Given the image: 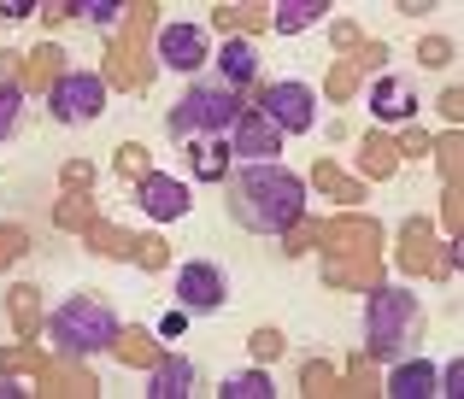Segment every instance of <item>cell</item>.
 <instances>
[{
    "mask_svg": "<svg viewBox=\"0 0 464 399\" xmlns=\"http://www.w3.org/2000/svg\"><path fill=\"white\" fill-rule=\"evenodd\" d=\"M300 212H306V183L276 159L241 165L236 183H229V217H236L247 235H288V229L300 223Z\"/></svg>",
    "mask_w": 464,
    "mask_h": 399,
    "instance_id": "obj_1",
    "label": "cell"
},
{
    "mask_svg": "<svg viewBox=\"0 0 464 399\" xmlns=\"http://www.w3.org/2000/svg\"><path fill=\"white\" fill-rule=\"evenodd\" d=\"M47 341H53V353L71 358V365H94L101 353H112V347L124 341V318L94 294H71L65 306H53V318H47Z\"/></svg>",
    "mask_w": 464,
    "mask_h": 399,
    "instance_id": "obj_2",
    "label": "cell"
},
{
    "mask_svg": "<svg viewBox=\"0 0 464 399\" xmlns=\"http://www.w3.org/2000/svg\"><path fill=\"white\" fill-rule=\"evenodd\" d=\"M241 118V94L218 89V82H194L182 100H170L165 112V136L170 147H200V141H224Z\"/></svg>",
    "mask_w": 464,
    "mask_h": 399,
    "instance_id": "obj_3",
    "label": "cell"
},
{
    "mask_svg": "<svg viewBox=\"0 0 464 399\" xmlns=\"http://www.w3.org/2000/svg\"><path fill=\"white\" fill-rule=\"evenodd\" d=\"M418 318L423 311H418V294H411V288H382V294H371L364 299V353L394 365V358L406 353Z\"/></svg>",
    "mask_w": 464,
    "mask_h": 399,
    "instance_id": "obj_4",
    "label": "cell"
},
{
    "mask_svg": "<svg viewBox=\"0 0 464 399\" xmlns=\"http://www.w3.org/2000/svg\"><path fill=\"white\" fill-rule=\"evenodd\" d=\"M47 112H53V124H65V129L94 124V118L106 112V82L94 77V71H65V77L53 82V94H47Z\"/></svg>",
    "mask_w": 464,
    "mask_h": 399,
    "instance_id": "obj_5",
    "label": "cell"
},
{
    "mask_svg": "<svg viewBox=\"0 0 464 399\" xmlns=\"http://www.w3.org/2000/svg\"><path fill=\"white\" fill-rule=\"evenodd\" d=\"M170 288H177V311H188V318H212V311L229 306V276H224V264L188 259Z\"/></svg>",
    "mask_w": 464,
    "mask_h": 399,
    "instance_id": "obj_6",
    "label": "cell"
},
{
    "mask_svg": "<svg viewBox=\"0 0 464 399\" xmlns=\"http://www.w3.org/2000/svg\"><path fill=\"white\" fill-rule=\"evenodd\" d=\"M153 53H159V65H165V71H182V77H194L200 65H212V35H206V24L170 18V24H159Z\"/></svg>",
    "mask_w": 464,
    "mask_h": 399,
    "instance_id": "obj_7",
    "label": "cell"
},
{
    "mask_svg": "<svg viewBox=\"0 0 464 399\" xmlns=\"http://www.w3.org/2000/svg\"><path fill=\"white\" fill-rule=\"evenodd\" d=\"M259 112L271 118L283 136H312L317 129V94H312V82H271V89L259 94Z\"/></svg>",
    "mask_w": 464,
    "mask_h": 399,
    "instance_id": "obj_8",
    "label": "cell"
},
{
    "mask_svg": "<svg viewBox=\"0 0 464 399\" xmlns=\"http://www.w3.org/2000/svg\"><path fill=\"white\" fill-rule=\"evenodd\" d=\"M224 147H229V159H236V165H265V159L283 153V129H276L259 106H241V118H236V129H229Z\"/></svg>",
    "mask_w": 464,
    "mask_h": 399,
    "instance_id": "obj_9",
    "label": "cell"
},
{
    "mask_svg": "<svg viewBox=\"0 0 464 399\" xmlns=\"http://www.w3.org/2000/svg\"><path fill=\"white\" fill-rule=\"evenodd\" d=\"M136 200H141V212L153 217V223H177V217H188V183H177V176H165V171H153V176H141V188H136Z\"/></svg>",
    "mask_w": 464,
    "mask_h": 399,
    "instance_id": "obj_10",
    "label": "cell"
},
{
    "mask_svg": "<svg viewBox=\"0 0 464 399\" xmlns=\"http://www.w3.org/2000/svg\"><path fill=\"white\" fill-rule=\"evenodd\" d=\"M218 89H229V94H241V89H253L259 82V47L247 42V35H229L224 47H218Z\"/></svg>",
    "mask_w": 464,
    "mask_h": 399,
    "instance_id": "obj_11",
    "label": "cell"
},
{
    "mask_svg": "<svg viewBox=\"0 0 464 399\" xmlns=\"http://www.w3.org/2000/svg\"><path fill=\"white\" fill-rule=\"evenodd\" d=\"M194 388H200V370H194V358H182V353H165L148 370V399H188Z\"/></svg>",
    "mask_w": 464,
    "mask_h": 399,
    "instance_id": "obj_12",
    "label": "cell"
},
{
    "mask_svg": "<svg viewBox=\"0 0 464 399\" xmlns=\"http://www.w3.org/2000/svg\"><path fill=\"white\" fill-rule=\"evenodd\" d=\"M388 399H435V365L400 353L394 365H388Z\"/></svg>",
    "mask_w": 464,
    "mask_h": 399,
    "instance_id": "obj_13",
    "label": "cell"
},
{
    "mask_svg": "<svg viewBox=\"0 0 464 399\" xmlns=\"http://www.w3.org/2000/svg\"><path fill=\"white\" fill-rule=\"evenodd\" d=\"M411 112H418L411 82H400V77H376L371 82V118H382V124H406Z\"/></svg>",
    "mask_w": 464,
    "mask_h": 399,
    "instance_id": "obj_14",
    "label": "cell"
},
{
    "mask_svg": "<svg viewBox=\"0 0 464 399\" xmlns=\"http://www.w3.org/2000/svg\"><path fill=\"white\" fill-rule=\"evenodd\" d=\"M324 18H329V0H283L276 6V35H300Z\"/></svg>",
    "mask_w": 464,
    "mask_h": 399,
    "instance_id": "obj_15",
    "label": "cell"
},
{
    "mask_svg": "<svg viewBox=\"0 0 464 399\" xmlns=\"http://www.w3.org/2000/svg\"><path fill=\"white\" fill-rule=\"evenodd\" d=\"M229 147L224 141H200V147H194V176H200V183H224L229 176Z\"/></svg>",
    "mask_w": 464,
    "mask_h": 399,
    "instance_id": "obj_16",
    "label": "cell"
},
{
    "mask_svg": "<svg viewBox=\"0 0 464 399\" xmlns=\"http://www.w3.org/2000/svg\"><path fill=\"white\" fill-rule=\"evenodd\" d=\"M218 394H224V399H276V388H271L265 370H241V376H229Z\"/></svg>",
    "mask_w": 464,
    "mask_h": 399,
    "instance_id": "obj_17",
    "label": "cell"
},
{
    "mask_svg": "<svg viewBox=\"0 0 464 399\" xmlns=\"http://www.w3.org/2000/svg\"><path fill=\"white\" fill-rule=\"evenodd\" d=\"M71 18H82V24H101V30H112L118 18H124V0H71Z\"/></svg>",
    "mask_w": 464,
    "mask_h": 399,
    "instance_id": "obj_18",
    "label": "cell"
},
{
    "mask_svg": "<svg viewBox=\"0 0 464 399\" xmlns=\"http://www.w3.org/2000/svg\"><path fill=\"white\" fill-rule=\"evenodd\" d=\"M18 118H24V89L18 82H0V141H12Z\"/></svg>",
    "mask_w": 464,
    "mask_h": 399,
    "instance_id": "obj_19",
    "label": "cell"
},
{
    "mask_svg": "<svg viewBox=\"0 0 464 399\" xmlns=\"http://www.w3.org/2000/svg\"><path fill=\"white\" fill-rule=\"evenodd\" d=\"M182 329H188V311H165V318H159V341H177Z\"/></svg>",
    "mask_w": 464,
    "mask_h": 399,
    "instance_id": "obj_20",
    "label": "cell"
},
{
    "mask_svg": "<svg viewBox=\"0 0 464 399\" xmlns=\"http://www.w3.org/2000/svg\"><path fill=\"white\" fill-rule=\"evenodd\" d=\"M24 394H30V388H18L12 376H0V399H24Z\"/></svg>",
    "mask_w": 464,
    "mask_h": 399,
    "instance_id": "obj_21",
    "label": "cell"
}]
</instances>
